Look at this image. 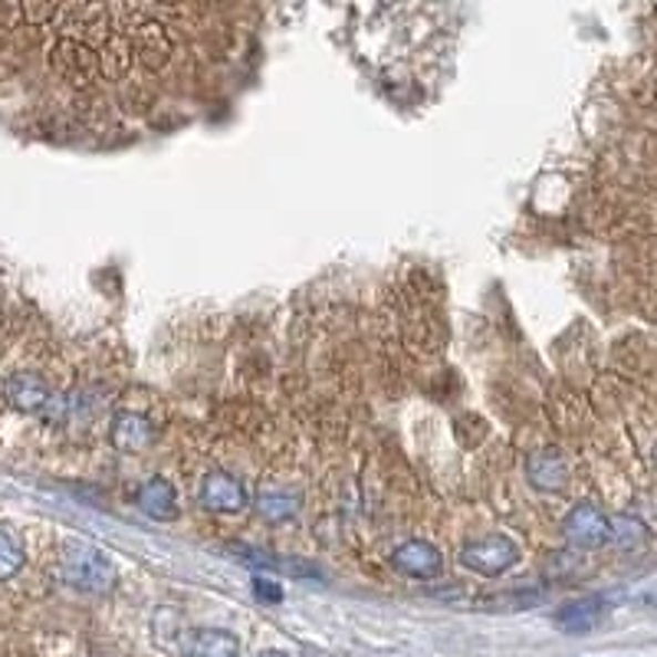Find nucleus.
I'll return each instance as SVG.
<instances>
[{
	"instance_id": "obj_15",
	"label": "nucleus",
	"mask_w": 657,
	"mask_h": 657,
	"mask_svg": "<svg viewBox=\"0 0 657 657\" xmlns=\"http://www.w3.org/2000/svg\"><path fill=\"white\" fill-rule=\"evenodd\" d=\"M254 595L267 605H280L283 602V588L270 578H254Z\"/></svg>"
},
{
	"instance_id": "obj_1",
	"label": "nucleus",
	"mask_w": 657,
	"mask_h": 657,
	"mask_svg": "<svg viewBox=\"0 0 657 657\" xmlns=\"http://www.w3.org/2000/svg\"><path fill=\"white\" fill-rule=\"evenodd\" d=\"M60 575L66 585L86 595H109L115 588V565L90 543H66L60 556Z\"/></svg>"
},
{
	"instance_id": "obj_4",
	"label": "nucleus",
	"mask_w": 657,
	"mask_h": 657,
	"mask_svg": "<svg viewBox=\"0 0 657 657\" xmlns=\"http://www.w3.org/2000/svg\"><path fill=\"white\" fill-rule=\"evenodd\" d=\"M563 536L578 550H598L612 540V520L595 503H575L563 520Z\"/></svg>"
},
{
	"instance_id": "obj_3",
	"label": "nucleus",
	"mask_w": 657,
	"mask_h": 657,
	"mask_svg": "<svg viewBox=\"0 0 657 657\" xmlns=\"http://www.w3.org/2000/svg\"><path fill=\"white\" fill-rule=\"evenodd\" d=\"M201 506L207 513H220V516H237L250 506V493L244 486L240 476H234L230 470H211L201 480Z\"/></svg>"
},
{
	"instance_id": "obj_13",
	"label": "nucleus",
	"mask_w": 657,
	"mask_h": 657,
	"mask_svg": "<svg viewBox=\"0 0 657 657\" xmlns=\"http://www.w3.org/2000/svg\"><path fill=\"white\" fill-rule=\"evenodd\" d=\"M27 563V550H23V540L17 536L13 526L0 523V582L3 578H13Z\"/></svg>"
},
{
	"instance_id": "obj_16",
	"label": "nucleus",
	"mask_w": 657,
	"mask_h": 657,
	"mask_svg": "<svg viewBox=\"0 0 657 657\" xmlns=\"http://www.w3.org/2000/svg\"><path fill=\"white\" fill-rule=\"evenodd\" d=\"M257 657H286V655H283V651H260Z\"/></svg>"
},
{
	"instance_id": "obj_8",
	"label": "nucleus",
	"mask_w": 657,
	"mask_h": 657,
	"mask_svg": "<svg viewBox=\"0 0 657 657\" xmlns=\"http://www.w3.org/2000/svg\"><path fill=\"white\" fill-rule=\"evenodd\" d=\"M138 510L148 516V520H175L178 516V490L165 480V476H148L142 486H138Z\"/></svg>"
},
{
	"instance_id": "obj_9",
	"label": "nucleus",
	"mask_w": 657,
	"mask_h": 657,
	"mask_svg": "<svg viewBox=\"0 0 657 657\" xmlns=\"http://www.w3.org/2000/svg\"><path fill=\"white\" fill-rule=\"evenodd\" d=\"M526 476H530V483L540 493H560V490H565V483H568V464H565V458L560 451L543 448V451H536L530 458Z\"/></svg>"
},
{
	"instance_id": "obj_11",
	"label": "nucleus",
	"mask_w": 657,
	"mask_h": 657,
	"mask_svg": "<svg viewBox=\"0 0 657 657\" xmlns=\"http://www.w3.org/2000/svg\"><path fill=\"white\" fill-rule=\"evenodd\" d=\"M250 503H254L257 516H264L267 523H286V520H292L299 513L302 496L292 486H270L267 483V486L257 490V496Z\"/></svg>"
},
{
	"instance_id": "obj_7",
	"label": "nucleus",
	"mask_w": 657,
	"mask_h": 657,
	"mask_svg": "<svg viewBox=\"0 0 657 657\" xmlns=\"http://www.w3.org/2000/svg\"><path fill=\"white\" fill-rule=\"evenodd\" d=\"M391 565L408 578H438L444 568V556L428 540H408L391 553Z\"/></svg>"
},
{
	"instance_id": "obj_12",
	"label": "nucleus",
	"mask_w": 657,
	"mask_h": 657,
	"mask_svg": "<svg viewBox=\"0 0 657 657\" xmlns=\"http://www.w3.org/2000/svg\"><path fill=\"white\" fill-rule=\"evenodd\" d=\"M185 657H240V641L237 635L224 628H197L185 638Z\"/></svg>"
},
{
	"instance_id": "obj_6",
	"label": "nucleus",
	"mask_w": 657,
	"mask_h": 657,
	"mask_svg": "<svg viewBox=\"0 0 657 657\" xmlns=\"http://www.w3.org/2000/svg\"><path fill=\"white\" fill-rule=\"evenodd\" d=\"M109 441L122 454H142L155 444V421L145 411H115L109 424Z\"/></svg>"
},
{
	"instance_id": "obj_10",
	"label": "nucleus",
	"mask_w": 657,
	"mask_h": 657,
	"mask_svg": "<svg viewBox=\"0 0 657 657\" xmlns=\"http://www.w3.org/2000/svg\"><path fill=\"white\" fill-rule=\"evenodd\" d=\"M605 612H608L605 598H595V595L575 598V602H568V605H563L556 612V625L563 628L565 635H585V632H592V628L602 625Z\"/></svg>"
},
{
	"instance_id": "obj_2",
	"label": "nucleus",
	"mask_w": 657,
	"mask_h": 657,
	"mask_svg": "<svg viewBox=\"0 0 657 657\" xmlns=\"http://www.w3.org/2000/svg\"><path fill=\"white\" fill-rule=\"evenodd\" d=\"M520 563V546L516 540L503 536V533H490V536H480V540H470L461 550V565L476 572V575H486V578H496L503 575L506 568Z\"/></svg>"
},
{
	"instance_id": "obj_14",
	"label": "nucleus",
	"mask_w": 657,
	"mask_h": 657,
	"mask_svg": "<svg viewBox=\"0 0 657 657\" xmlns=\"http://www.w3.org/2000/svg\"><path fill=\"white\" fill-rule=\"evenodd\" d=\"M618 550H638L648 543V526L638 516H615L612 520V540Z\"/></svg>"
},
{
	"instance_id": "obj_5",
	"label": "nucleus",
	"mask_w": 657,
	"mask_h": 657,
	"mask_svg": "<svg viewBox=\"0 0 657 657\" xmlns=\"http://www.w3.org/2000/svg\"><path fill=\"white\" fill-rule=\"evenodd\" d=\"M53 394L57 391L50 388V381L33 369H17V372L3 378V401L20 414H40L43 418Z\"/></svg>"
}]
</instances>
